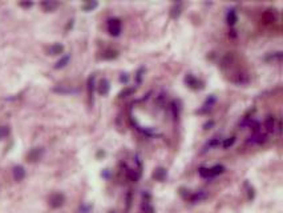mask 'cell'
<instances>
[{
  "instance_id": "cell-1",
  "label": "cell",
  "mask_w": 283,
  "mask_h": 213,
  "mask_svg": "<svg viewBox=\"0 0 283 213\" xmlns=\"http://www.w3.org/2000/svg\"><path fill=\"white\" fill-rule=\"evenodd\" d=\"M108 31L112 36H119L121 34V20L117 17L108 20Z\"/></svg>"
},
{
  "instance_id": "cell-2",
  "label": "cell",
  "mask_w": 283,
  "mask_h": 213,
  "mask_svg": "<svg viewBox=\"0 0 283 213\" xmlns=\"http://www.w3.org/2000/svg\"><path fill=\"white\" fill-rule=\"evenodd\" d=\"M62 203H64V196L60 193H55L51 196V199H49V205L52 208H58V207H61Z\"/></svg>"
},
{
  "instance_id": "cell-3",
  "label": "cell",
  "mask_w": 283,
  "mask_h": 213,
  "mask_svg": "<svg viewBox=\"0 0 283 213\" xmlns=\"http://www.w3.org/2000/svg\"><path fill=\"white\" fill-rule=\"evenodd\" d=\"M185 83L189 85L190 88H193V89H198V88H202V85H200V80H198L197 78H194L193 75H187L186 78H185Z\"/></svg>"
},
{
  "instance_id": "cell-4",
  "label": "cell",
  "mask_w": 283,
  "mask_h": 213,
  "mask_svg": "<svg viewBox=\"0 0 283 213\" xmlns=\"http://www.w3.org/2000/svg\"><path fill=\"white\" fill-rule=\"evenodd\" d=\"M41 155H43V149H41V148L31 149V152H29L28 155H27V161H29V163H34V161L39 160Z\"/></svg>"
},
{
  "instance_id": "cell-5",
  "label": "cell",
  "mask_w": 283,
  "mask_h": 213,
  "mask_svg": "<svg viewBox=\"0 0 283 213\" xmlns=\"http://www.w3.org/2000/svg\"><path fill=\"white\" fill-rule=\"evenodd\" d=\"M109 89H111V84H109L108 79H102L100 84H98V93L105 96V95L109 93Z\"/></svg>"
},
{
  "instance_id": "cell-6",
  "label": "cell",
  "mask_w": 283,
  "mask_h": 213,
  "mask_svg": "<svg viewBox=\"0 0 283 213\" xmlns=\"http://www.w3.org/2000/svg\"><path fill=\"white\" fill-rule=\"evenodd\" d=\"M12 172H13V179L16 180V181H21V180L25 177V169L21 167V165H16Z\"/></svg>"
},
{
  "instance_id": "cell-7",
  "label": "cell",
  "mask_w": 283,
  "mask_h": 213,
  "mask_svg": "<svg viewBox=\"0 0 283 213\" xmlns=\"http://www.w3.org/2000/svg\"><path fill=\"white\" fill-rule=\"evenodd\" d=\"M266 140H267L266 135H262V133H259V132H255V133L250 137L249 143H251V144H262V143H264Z\"/></svg>"
},
{
  "instance_id": "cell-8",
  "label": "cell",
  "mask_w": 283,
  "mask_h": 213,
  "mask_svg": "<svg viewBox=\"0 0 283 213\" xmlns=\"http://www.w3.org/2000/svg\"><path fill=\"white\" fill-rule=\"evenodd\" d=\"M168 176V172L165 168H157L156 171L153 172V179H156L157 181H164Z\"/></svg>"
},
{
  "instance_id": "cell-9",
  "label": "cell",
  "mask_w": 283,
  "mask_h": 213,
  "mask_svg": "<svg viewBox=\"0 0 283 213\" xmlns=\"http://www.w3.org/2000/svg\"><path fill=\"white\" fill-rule=\"evenodd\" d=\"M209 172H210V179H213V177H215V176L223 173V172H225V167H223V165L217 164L213 168H209Z\"/></svg>"
},
{
  "instance_id": "cell-10",
  "label": "cell",
  "mask_w": 283,
  "mask_h": 213,
  "mask_svg": "<svg viewBox=\"0 0 283 213\" xmlns=\"http://www.w3.org/2000/svg\"><path fill=\"white\" fill-rule=\"evenodd\" d=\"M264 128L267 129L269 133H273L275 131V119L273 116H269L266 120H264Z\"/></svg>"
},
{
  "instance_id": "cell-11",
  "label": "cell",
  "mask_w": 283,
  "mask_h": 213,
  "mask_svg": "<svg viewBox=\"0 0 283 213\" xmlns=\"http://www.w3.org/2000/svg\"><path fill=\"white\" fill-rule=\"evenodd\" d=\"M226 20H227V23H229V25H234L235 23H237V12H235L234 8H231L229 12H227Z\"/></svg>"
},
{
  "instance_id": "cell-12",
  "label": "cell",
  "mask_w": 283,
  "mask_h": 213,
  "mask_svg": "<svg viewBox=\"0 0 283 213\" xmlns=\"http://www.w3.org/2000/svg\"><path fill=\"white\" fill-rule=\"evenodd\" d=\"M69 59H71V56L69 55H65V56H62L60 60L57 61L56 64H55V68L56 69H60V68H64L65 65H67L68 63H69Z\"/></svg>"
},
{
  "instance_id": "cell-13",
  "label": "cell",
  "mask_w": 283,
  "mask_h": 213,
  "mask_svg": "<svg viewBox=\"0 0 283 213\" xmlns=\"http://www.w3.org/2000/svg\"><path fill=\"white\" fill-rule=\"evenodd\" d=\"M62 51H64V47H62L61 44H53V45H51V48H49V53L51 55H60V53H62Z\"/></svg>"
},
{
  "instance_id": "cell-14",
  "label": "cell",
  "mask_w": 283,
  "mask_h": 213,
  "mask_svg": "<svg viewBox=\"0 0 283 213\" xmlns=\"http://www.w3.org/2000/svg\"><path fill=\"white\" fill-rule=\"evenodd\" d=\"M93 89H94V75H92L88 79V95H89L90 99L93 96Z\"/></svg>"
},
{
  "instance_id": "cell-15",
  "label": "cell",
  "mask_w": 283,
  "mask_h": 213,
  "mask_svg": "<svg viewBox=\"0 0 283 213\" xmlns=\"http://www.w3.org/2000/svg\"><path fill=\"white\" fill-rule=\"evenodd\" d=\"M170 108H172V112H173V116H174V119H178V116H179V106H178V103L175 101V100L172 101Z\"/></svg>"
},
{
  "instance_id": "cell-16",
  "label": "cell",
  "mask_w": 283,
  "mask_h": 213,
  "mask_svg": "<svg viewBox=\"0 0 283 213\" xmlns=\"http://www.w3.org/2000/svg\"><path fill=\"white\" fill-rule=\"evenodd\" d=\"M205 197H206V194H205V192H198V193L193 194V196L190 197V201H192V203H197V201L203 200Z\"/></svg>"
},
{
  "instance_id": "cell-17",
  "label": "cell",
  "mask_w": 283,
  "mask_h": 213,
  "mask_svg": "<svg viewBox=\"0 0 283 213\" xmlns=\"http://www.w3.org/2000/svg\"><path fill=\"white\" fill-rule=\"evenodd\" d=\"M179 13H181V4H175L174 7L172 8V17L173 19H177V17L179 16Z\"/></svg>"
},
{
  "instance_id": "cell-18",
  "label": "cell",
  "mask_w": 283,
  "mask_h": 213,
  "mask_svg": "<svg viewBox=\"0 0 283 213\" xmlns=\"http://www.w3.org/2000/svg\"><path fill=\"white\" fill-rule=\"evenodd\" d=\"M41 5H43V8L45 9V11H52L53 8H56V7H57V3H52V2H44V3H41Z\"/></svg>"
},
{
  "instance_id": "cell-19",
  "label": "cell",
  "mask_w": 283,
  "mask_h": 213,
  "mask_svg": "<svg viewBox=\"0 0 283 213\" xmlns=\"http://www.w3.org/2000/svg\"><path fill=\"white\" fill-rule=\"evenodd\" d=\"M8 135H9V128L8 127H7V125H2V127H0V140L5 139Z\"/></svg>"
},
{
  "instance_id": "cell-20",
  "label": "cell",
  "mask_w": 283,
  "mask_h": 213,
  "mask_svg": "<svg viewBox=\"0 0 283 213\" xmlns=\"http://www.w3.org/2000/svg\"><path fill=\"white\" fill-rule=\"evenodd\" d=\"M219 144H221V140H219V139H217V137H215V139H211V140L206 144V146H205V150H206L207 148H213V146H218Z\"/></svg>"
},
{
  "instance_id": "cell-21",
  "label": "cell",
  "mask_w": 283,
  "mask_h": 213,
  "mask_svg": "<svg viewBox=\"0 0 283 213\" xmlns=\"http://www.w3.org/2000/svg\"><path fill=\"white\" fill-rule=\"evenodd\" d=\"M55 92H60V93H73V92H77L76 89H72V88H53Z\"/></svg>"
},
{
  "instance_id": "cell-22",
  "label": "cell",
  "mask_w": 283,
  "mask_h": 213,
  "mask_svg": "<svg viewBox=\"0 0 283 213\" xmlns=\"http://www.w3.org/2000/svg\"><path fill=\"white\" fill-rule=\"evenodd\" d=\"M235 143V137H229V139H225L222 143V146L223 148H229V146H231Z\"/></svg>"
},
{
  "instance_id": "cell-23",
  "label": "cell",
  "mask_w": 283,
  "mask_h": 213,
  "mask_svg": "<svg viewBox=\"0 0 283 213\" xmlns=\"http://www.w3.org/2000/svg\"><path fill=\"white\" fill-rule=\"evenodd\" d=\"M97 5H98L97 2H90V3H88V4L84 5V11H92V9L96 8Z\"/></svg>"
},
{
  "instance_id": "cell-24",
  "label": "cell",
  "mask_w": 283,
  "mask_h": 213,
  "mask_svg": "<svg viewBox=\"0 0 283 213\" xmlns=\"http://www.w3.org/2000/svg\"><path fill=\"white\" fill-rule=\"evenodd\" d=\"M113 57H117V52H115V51H109V52H105L102 55V59H113Z\"/></svg>"
},
{
  "instance_id": "cell-25",
  "label": "cell",
  "mask_w": 283,
  "mask_h": 213,
  "mask_svg": "<svg viewBox=\"0 0 283 213\" xmlns=\"http://www.w3.org/2000/svg\"><path fill=\"white\" fill-rule=\"evenodd\" d=\"M134 91H136V88H128V89H125V91H122V92L120 93V97H124V96H128V95L134 93Z\"/></svg>"
},
{
  "instance_id": "cell-26",
  "label": "cell",
  "mask_w": 283,
  "mask_h": 213,
  "mask_svg": "<svg viewBox=\"0 0 283 213\" xmlns=\"http://www.w3.org/2000/svg\"><path fill=\"white\" fill-rule=\"evenodd\" d=\"M142 72H144V68H140L137 72V84L141 83V78H142Z\"/></svg>"
},
{
  "instance_id": "cell-27",
  "label": "cell",
  "mask_w": 283,
  "mask_h": 213,
  "mask_svg": "<svg viewBox=\"0 0 283 213\" xmlns=\"http://www.w3.org/2000/svg\"><path fill=\"white\" fill-rule=\"evenodd\" d=\"M128 80H129V76H128L126 73H122V75L120 76V81L121 83H128Z\"/></svg>"
},
{
  "instance_id": "cell-28",
  "label": "cell",
  "mask_w": 283,
  "mask_h": 213,
  "mask_svg": "<svg viewBox=\"0 0 283 213\" xmlns=\"http://www.w3.org/2000/svg\"><path fill=\"white\" fill-rule=\"evenodd\" d=\"M130 197H132V194L130 193H128V205H126V209H129V207H130Z\"/></svg>"
},
{
  "instance_id": "cell-29",
  "label": "cell",
  "mask_w": 283,
  "mask_h": 213,
  "mask_svg": "<svg viewBox=\"0 0 283 213\" xmlns=\"http://www.w3.org/2000/svg\"><path fill=\"white\" fill-rule=\"evenodd\" d=\"M101 175L104 176V177H109V171L108 169H104V172H102Z\"/></svg>"
},
{
  "instance_id": "cell-30",
  "label": "cell",
  "mask_w": 283,
  "mask_h": 213,
  "mask_svg": "<svg viewBox=\"0 0 283 213\" xmlns=\"http://www.w3.org/2000/svg\"><path fill=\"white\" fill-rule=\"evenodd\" d=\"M213 124H214V123H213V121H210V123H206V124H205V129H209V127H211L213 125Z\"/></svg>"
},
{
  "instance_id": "cell-31",
  "label": "cell",
  "mask_w": 283,
  "mask_h": 213,
  "mask_svg": "<svg viewBox=\"0 0 283 213\" xmlns=\"http://www.w3.org/2000/svg\"><path fill=\"white\" fill-rule=\"evenodd\" d=\"M20 5H23V7H31L32 3H20Z\"/></svg>"
},
{
  "instance_id": "cell-32",
  "label": "cell",
  "mask_w": 283,
  "mask_h": 213,
  "mask_svg": "<svg viewBox=\"0 0 283 213\" xmlns=\"http://www.w3.org/2000/svg\"><path fill=\"white\" fill-rule=\"evenodd\" d=\"M111 213H115V212H111Z\"/></svg>"
}]
</instances>
